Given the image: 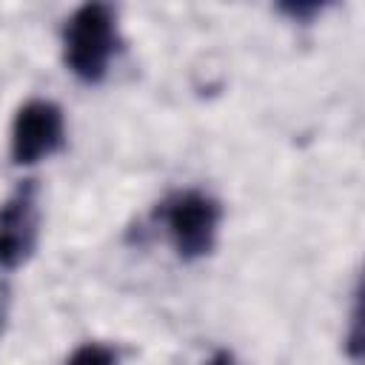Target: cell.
Masks as SVG:
<instances>
[{"mask_svg":"<svg viewBox=\"0 0 365 365\" xmlns=\"http://www.w3.org/2000/svg\"><path fill=\"white\" fill-rule=\"evenodd\" d=\"M120 46L117 9L108 3H83L71 11L63 29V60L83 83H100L108 74Z\"/></svg>","mask_w":365,"mask_h":365,"instance_id":"1","label":"cell"},{"mask_svg":"<svg viewBox=\"0 0 365 365\" xmlns=\"http://www.w3.org/2000/svg\"><path fill=\"white\" fill-rule=\"evenodd\" d=\"M157 217H160L165 237L180 259L194 262L214 251L222 208L211 194H205L200 188L174 191L160 202Z\"/></svg>","mask_w":365,"mask_h":365,"instance_id":"2","label":"cell"},{"mask_svg":"<svg viewBox=\"0 0 365 365\" xmlns=\"http://www.w3.org/2000/svg\"><path fill=\"white\" fill-rule=\"evenodd\" d=\"M66 145V114L54 100H29L11 120V163L34 165Z\"/></svg>","mask_w":365,"mask_h":365,"instance_id":"3","label":"cell"},{"mask_svg":"<svg viewBox=\"0 0 365 365\" xmlns=\"http://www.w3.org/2000/svg\"><path fill=\"white\" fill-rule=\"evenodd\" d=\"M40 240V185L23 180L0 202V268L14 271L26 265Z\"/></svg>","mask_w":365,"mask_h":365,"instance_id":"4","label":"cell"},{"mask_svg":"<svg viewBox=\"0 0 365 365\" xmlns=\"http://www.w3.org/2000/svg\"><path fill=\"white\" fill-rule=\"evenodd\" d=\"M66 365H120V354L106 342H83L68 354Z\"/></svg>","mask_w":365,"mask_h":365,"instance_id":"5","label":"cell"},{"mask_svg":"<svg viewBox=\"0 0 365 365\" xmlns=\"http://www.w3.org/2000/svg\"><path fill=\"white\" fill-rule=\"evenodd\" d=\"M279 11H285V14L297 17V20H305V17L317 14V11H322V3H285V6H279Z\"/></svg>","mask_w":365,"mask_h":365,"instance_id":"6","label":"cell"},{"mask_svg":"<svg viewBox=\"0 0 365 365\" xmlns=\"http://www.w3.org/2000/svg\"><path fill=\"white\" fill-rule=\"evenodd\" d=\"M9 308H11V291H9V282L0 277V336H3V331H6Z\"/></svg>","mask_w":365,"mask_h":365,"instance_id":"7","label":"cell"},{"mask_svg":"<svg viewBox=\"0 0 365 365\" xmlns=\"http://www.w3.org/2000/svg\"><path fill=\"white\" fill-rule=\"evenodd\" d=\"M208 365H234V356L228 351H214L211 359H208Z\"/></svg>","mask_w":365,"mask_h":365,"instance_id":"8","label":"cell"}]
</instances>
